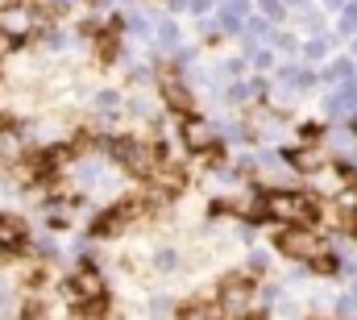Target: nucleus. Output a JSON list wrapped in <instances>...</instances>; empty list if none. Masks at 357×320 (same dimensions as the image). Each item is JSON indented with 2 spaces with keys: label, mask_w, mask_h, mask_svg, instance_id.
Returning a JSON list of instances; mask_svg holds the SVG:
<instances>
[{
  "label": "nucleus",
  "mask_w": 357,
  "mask_h": 320,
  "mask_svg": "<svg viewBox=\"0 0 357 320\" xmlns=\"http://www.w3.org/2000/svg\"><path fill=\"white\" fill-rule=\"evenodd\" d=\"M146 179H150V187H162V191L171 196V191L183 187V166L171 162V159H158V162H154V170H150Z\"/></svg>",
  "instance_id": "nucleus-13"
},
{
  "label": "nucleus",
  "mask_w": 357,
  "mask_h": 320,
  "mask_svg": "<svg viewBox=\"0 0 357 320\" xmlns=\"http://www.w3.org/2000/svg\"><path fill=\"white\" fill-rule=\"evenodd\" d=\"M108 159L121 162L129 175H150L154 162L162 159L146 138H108Z\"/></svg>",
  "instance_id": "nucleus-4"
},
{
  "label": "nucleus",
  "mask_w": 357,
  "mask_h": 320,
  "mask_svg": "<svg viewBox=\"0 0 357 320\" xmlns=\"http://www.w3.org/2000/svg\"><path fill=\"white\" fill-rule=\"evenodd\" d=\"M266 217L278 221V225H312V217H316V196L291 191V187L266 191Z\"/></svg>",
  "instance_id": "nucleus-2"
},
{
  "label": "nucleus",
  "mask_w": 357,
  "mask_h": 320,
  "mask_svg": "<svg viewBox=\"0 0 357 320\" xmlns=\"http://www.w3.org/2000/svg\"><path fill=\"white\" fill-rule=\"evenodd\" d=\"M0 159L4 162L25 159V129H17V125H0Z\"/></svg>",
  "instance_id": "nucleus-15"
},
{
  "label": "nucleus",
  "mask_w": 357,
  "mask_h": 320,
  "mask_svg": "<svg viewBox=\"0 0 357 320\" xmlns=\"http://www.w3.org/2000/svg\"><path fill=\"white\" fill-rule=\"evenodd\" d=\"M312 270H316V275H341V258H337V254H320V258L312 262Z\"/></svg>",
  "instance_id": "nucleus-24"
},
{
  "label": "nucleus",
  "mask_w": 357,
  "mask_h": 320,
  "mask_svg": "<svg viewBox=\"0 0 357 320\" xmlns=\"http://www.w3.org/2000/svg\"><path fill=\"white\" fill-rule=\"evenodd\" d=\"M208 8H216V0H191L187 4V13H195V17H208Z\"/></svg>",
  "instance_id": "nucleus-31"
},
{
  "label": "nucleus",
  "mask_w": 357,
  "mask_h": 320,
  "mask_svg": "<svg viewBox=\"0 0 357 320\" xmlns=\"http://www.w3.org/2000/svg\"><path fill=\"white\" fill-rule=\"evenodd\" d=\"M282 4H287V8H303L307 0H282Z\"/></svg>",
  "instance_id": "nucleus-33"
},
{
  "label": "nucleus",
  "mask_w": 357,
  "mask_h": 320,
  "mask_svg": "<svg viewBox=\"0 0 357 320\" xmlns=\"http://www.w3.org/2000/svg\"><path fill=\"white\" fill-rule=\"evenodd\" d=\"M17 42H21V38H17V34H8V29L0 25V63H4V59L17 50Z\"/></svg>",
  "instance_id": "nucleus-27"
},
{
  "label": "nucleus",
  "mask_w": 357,
  "mask_h": 320,
  "mask_svg": "<svg viewBox=\"0 0 357 320\" xmlns=\"http://www.w3.org/2000/svg\"><path fill=\"white\" fill-rule=\"evenodd\" d=\"M354 312H357V291H349V296L337 300V317H354Z\"/></svg>",
  "instance_id": "nucleus-28"
},
{
  "label": "nucleus",
  "mask_w": 357,
  "mask_h": 320,
  "mask_svg": "<svg viewBox=\"0 0 357 320\" xmlns=\"http://www.w3.org/2000/svg\"><path fill=\"white\" fill-rule=\"evenodd\" d=\"M154 46H158V50H167V54H175L178 46H183V29H178L171 17H162V21L154 25Z\"/></svg>",
  "instance_id": "nucleus-16"
},
{
  "label": "nucleus",
  "mask_w": 357,
  "mask_h": 320,
  "mask_svg": "<svg viewBox=\"0 0 357 320\" xmlns=\"http://www.w3.org/2000/svg\"><path fill=\"white\" fill-rule=\"evenodd\" d=\"M282 162H287L295 175H316V170L328 162V154H324L316 142H303V146H291V150H282Z\"/></svg>",
  "instance_id": "nucleus-11"
},
{
  "label": "nucleus",
  "mask_w": 357,
  "mask_h": 320,
  "mask_svg": "<svg viewBox=\"0 0 357 320\" xmlns=\"http://www.w3.org/2000/svg\"><path fill=\"white\" fill-rule=\"evenodd\" d=\"M250 54H254V67H258V71H266L270 63H274V54H270V50H250Z\"/></svg>",
  "instance_id": "nucleus-32"
},
{
  "label": "nucleus",
  "mask_w": 357,
  "mask_h": 320,
  "mask_svg": "<svg viewBox=\"0 0 357 320\" xmlns=\"http://www.w3.org/2000/svg\"><path fill=\"white\" fill-rule=\"evenodd\" d=\"M328 112H333V117H345V121H357V75H354V80L333 83Z\"/></svg>",
  "instance_id": "nucleus-12"
},
{
  "label": "nucleus",
  "mask_w": 357,
  "mask_h": 320,
  "mask_svg": "<svg viewBox=\"0 0 357 320\" xmlns=\"http://www.w3.org/2000/svg\"><path fill=\"white\" fill-rule=\"evenodd\" d=\"M25 241H29V229H25V221H17V217L0 212V249H4V254H13V249H21Z\"/></svg>",
  "instance_id": "nucleus-14"
},
{
  "label": "nucleus",
  "mask_w": 357,
  "mask_h": 320,
  "mask_svg": "<svg viewBox=\"0 0 357 320\" xmlns=\"http://www.w3.org/2000/svg\"><path fill=\"white\" fill-rule=\"evenodd\" d=\"M299 138H303V142H320V138H324V129H320L316 121H303V125H299Z\"/></svg>",
  "instance_id": "nucleus-29"
},
{
  "label": "nucleus",
  "mask_w": 357,
  "mask_h": 320,
  "mask_svg": "<svg viewBox=\"0 0 357 320\" xmlns=\"http://www.w3.org/2000/svg\"><path fill=\"white\" fill-rule=\"evenodd\" d=\"M328 50H333V42H328L324 34H312V38L303 42V50H299V54H303L307 63H320V59H328Z\"/></svg>",
  "instance_id": "nucleus-19"
},
{
  "label": "nucleus",
  "mask_w": 357,
  "mask_h": 320,
  "mask_svg": "<svg viewBox=\"0 0 357 320\" xmlns=\"http://www.w3.org/2000/svg\"><path fill=\"white\" fill-rule=\"evenodd\" d=\"M178 71H183V67H175V63L162 67V71H158V92H162L167 108H175V112L187 117V112H195V92H191V83L183 80Z\"/></svg>",
  "instance_id": "nucleus-7"
},
{
  "label": "nucleus",
  "mask_w": 357,
  "mask_h": 320,
  "mask_svg": "<svg viewBox=\"0 0 357 320\" xmlns=\"http://www.w3.org/2000/svg\"><path fill=\"white\" fill-rule=\"evenodd\" d=\"M354 54H357V38H354Z\"/></svg>",
  "instance_id": "nucleus-34"
},
{
  "label": "nucleus",
  "mask_w": 357,
  "mask_h": 320,
  "mask_svg": "<svg viewBox=\"0 0 357 320\" xmlns=\"http://www.w3.org/2000/svg\"><path fill=\"white\" fill-rule=\"evenodd\" d=\"M316 83H320V75H316L312 67H303V63H282L278 75H274V96H278L282 104H291V100H299L303 92H312Z\"/></svg>",
  "instance_id": "nucleus-5"
},
{
  "label": "nucleus",
  "mask_w": 357,
  "mask_h": 320,
  "mask_svg": "<svg viewBox=\"0 0 357 320\" xmlns=\"http://www.w3.org/2000/svg\"><path fill=\"white\" fill-rule=\"evenodd\" d=\"M178 142H183L191 154H208V150H216V142H220V129H216L208 117H195V112H187V117L178 121Z\"/></svg>",
  "instance_id": "nucleus-6"
},
{
  "label": "nucleus",
  "mask_w": 357,
  "mask_h": 320,
  "mask_svg": "<svg viewBox=\"0 0 357 320\" xmlns=\"http://www.w3.org/2000/svg\"><path fill=\"white\" fill-rule=\"evenodd\" d=\"M154 266H158L162 275H167V270H175V266H178V249H171V245H167V249H158V254H154Z\"/></svg>",
  "instance_id": "nucleus-26"
},
{
  "label": "nucleus",
  "mask_w": 357,
  "mask_h": 320,
  "mask_svg": "<svg viewBox=\"0 0 357 320\" xmlns=\"http://www.w3.org/2000/svg\"><path fill=\"white\" fill-rule=\"evenodd\" d=\"M71 287H75V304H88V300H104V296H108V283H104V275L91 266V258L71 275Z\"/></svg>",
  "instance_id": "nucleus-10"
},
{
  "label": "nucleus",
  "mask_w": 357,
  "mask_h": 320,
  "mask_svg": "<svg viewBox=\"0 0 357 320\" xmlns=\"http://www.w3.org/2000/svg\"><path fill=\"white\" fill-rule=\"evenodd\" d=\"M38 38H42V46H46V50H63V46H67V34H63V29H54V25H42V34H38Z\"/></svg>",
  "instance_id": "nucleus-23"
},
{
  "label": "nucleus",
  "mask_w": 357,
  "mask_h": 320,
  "mask_svg": "<svg viewBox=\"0 0 357 320\" xmlns=\"http://www.w3.org/2000/svg\"><path fill=\"white\" fill-rule=\"evenodd\" d=\"M171 312H178L171 300H154V304H150V317H171Z\"/></svg>",
  "instance_id": "nucleus-30"
},
{
  "label": "nucleus",
  "mask_w": 357,
  "mask_h": 320,
  "mask_svg": "<svg viewBox=\"0 0 357 320\" xmlns=\"http://www.w3.org/2000/svg\"><path fill=\"white\" fill-rule=\"evenodd\" d=\"M96 112L100 117H112V112H121V92H112V87H104V92H96Z\"/></svg>",
  "instance_id": "nucleus-20"
},
{
  "label": "nucleus",
  "mask_w": 357,
  "mask_h": 320,
  "mask_svg": "<svg viewBox=\"0 0 357 320\" xmlns=\"http://www.w3.org/2000/svg\"><path fill=\"white\" fill-rule=\"evenodd\" d=\"M258 287H254V275L250 270H237V275H225L220 279V287H216V296H220V312L225 317H254V296Z\"/></svg>",
  "instance_id": "nucleus-3"
},
{
  "label": "nucleus",
  "mask_w": 357,
  "mask_h": 320,
  "mask_svg": "<svg viewBox=\"0 0 357 320\" xmlns=\"http://www.w3.org/2000/svg\"><path fill=\"white\" fill-rule=\"evenodd\" d=\"M337 29L349 38V34H357V0H349L345 8H341V17H337Z\"/></svg>",
  "instance_id": "nucleus-22"
},
{
  "label": "nucleus",
  "mask_w": 357,
  "mask_h": 320,
  "mask_svg": "<svg viewBox=\"0 0 357 320\" xmlns=\"http://www.w3.org/2000/svg\"><path fill=\"white\" fill-rule=\"evenodd\" d=\"M241 38H245V50H254V46L262 42V38H274V29H270V17H250V21H245V34H241Z\"/></svg>",
  "instance_id": "nucleus-18"
},
{
  "label": "nucleus",
  "mask_w": 357,
  "mask_h": 320,
  "mask_svg": "<svg viewBox=\"0 0 357 320\" xmlns=\"http://www.w3.org/2000/svg\"><path fill=\"white\" fill-rule=\"evenodd\" d=\"M216 212H233L241 221H262L266 217V191L262 187H245L237 196H225V200H216Z\"/></svg>",
  "instance_id": "nucleus-8"
},
{
  "label": "nucleus",
  "mask_w": 357,
  "mask_h": 320,
  "mask_svg": "<svg viewBox=\"0 0 357 320\" xmlns=\"http://www.w3.org/2000/svg\"><path fill=\"white\" fill-rule=\"evenodd\" d=\"M278 254L282 258H291V262H316L320 254H328V241L320 229H312V225H278Z\"/></svg>",
  "instance_id": "nucleus-1"
},
{
  "label": "nucleus",
  "mask_w": 357,
  "mask_h": 320,
  "mask_svg": "<svg viewBox=\"0 0 357 320\" xmlns=\"http://www.w3.org/2000/svg\"><path fill=\"white\" fill-rule=\"evenodd\" d=\"M266 266H270V254H266V249H254V254L245 258V270H250V275H266Z\"/></svg>",
  "instance_id": "nucleus-25"
},
{
  "label": "nucleus",
  "mask_w": 357,
  "mask_h": 320,
  "mask_svg": "<svg viewBox=\"0 0 357 320\" xmlns=\"http://www.w3.org/2000/svg\"><path fill=\"white\" fill-rule=\"evenodd\" d=\"M354 75H357L354 59H337V63H333V67H328L320 80H324V83H341V80H354Z\"/></svg>",
  "instance_id": "nucleus-21"
},
{
  "label": "nucleus",
  "mask_w": 357,
  "mask_h": 320,
  "mask_svg": "<svg viewBox=\"0 0 357 320\" xmlns=\"http://www.w3.org/2000/svg\"><path fill=\"white\" fill-rule=\"evenodd\" d=\"M266 92V80H233L229 83V100L233 104H254Z\"/></svg>",
  "instance_id": "nucleus-17"
},
{
  "label": "nucleus",
  "mask_w": 357,
  "mask_h": 320,
  "mask_svg": "<svg viewBox=\"0 0 357 320\" xmlns=\"http://www.w3.org/2000/svg\"><path fill=\"white\" fill-rule=\"evenodd\" d=\"M0 25H4L8 34L25 38V34L42 29V13H38V4H4V8H0Z\"/></svg>",
  "instance_id": "nucleus-9"
}]
</instances>
